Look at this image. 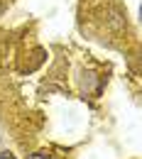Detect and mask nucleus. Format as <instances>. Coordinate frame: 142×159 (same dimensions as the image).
<instances>
[{
	"mask_svg": "<svg viewBox=\"0 0 142 159\" xmlns=\"http://www.w3.org/2000/svg\"><path fill=\"white\" fill-rule=\"evenodd\" d=\"M30 159H49L47 154H42V152H37V154H30Z\"/></svg>",
	"mask_w": 142,
	"mask_h": 159,
	"instance_id": "nucleus-1",
	"label": "nucleus"
},
{
	"mask_svg": "<svg viewBox=\"0 0 142 159\" xmlns=\"http://www.w3.org/2000/svg\"><path fill=\"white\" fill-rule=\"evenodd\" d=\"M0 159H15V154H10V152H0Z\"/></svg>",
	"mask_w": 142,
	"mask_h": 159,
	"instance_id": "nucleus-2",
	"label": "nucleus"
}]
</instances>
